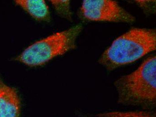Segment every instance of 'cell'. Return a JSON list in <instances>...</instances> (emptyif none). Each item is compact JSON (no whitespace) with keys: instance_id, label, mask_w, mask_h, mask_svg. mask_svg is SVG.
<instances>
[{"instance_id":"obj_1","label":"cell","mask_w":156,"mask_h":117,"mask_svg":"<svg viewBox=\"0 0 156 117\" xmlns=\"http://www.w3.org/2000/svg\"><path fill=\"white\" fill-rule=\"evenodd\" d=\"M156 31L134 28L120 36L103 53L99 63L112 70L136 61L156 50Z\"/></svg>"},{"instance_id":"obj_2","label":"cell","mask_w":156,"mask_h":117,"mask_svg":"<svg viewBox=\"0 0 156 117\" xmlns=\"http://www.w3.org/2000/svg\"><path fill=\"white\" fill-rule=\"evenodd\" d=\"M155 56L146 59L134 72L115 82L122 104L154 106L156 104Z\"/></svg>"},{"instance_id":"obj_3","label":"cell","mask_w":156,"mask_h":117,"mask_svg":"<svg viewBox=\"0 0 156 117\" xmlns=\"http://www.w3.org/2000/svg\"><path fill=\"white\" fill-rule=\"evenodd\" d=\"M82 29V26L78 24L50 35L27 47L16 60L31 67L43 65L55 57L75 49Z\"/></svg>"},{"instance_id":"obj_4","label":"cell","mask_w":156,"mask_h":117,"mask_svg":"<svg viewBox=\"0 0 156 117\" xmlns=\"http://www.w3.org/2000/svg\"><path fill=\"white\" fill-rule=\"evenodd\" d=\"M83 19L91 21H108L132 24L136 18L115 1L86 0L80 8Z\"/></svg>"},{"instance_id":"obj_5","label":"cell","mask_w":156,"mask_h":117,"mask_svg":"<svg viewBox=\"0 0 156 117\" xmlns=\"http://www.w3.org/2000/svg\"><path fill=\"white\" fill-rule=\"evenodd\" d=\"M20 101L15 88L0 79V117H20Z\"/></svg>"},{"instance_id":"obj_6","label":"cell","mask_w":156,"mask_h":117,"mask_svg":"<svg viewBox=\"0 0 156 117\" xmlns=\"http://www.w3.org/2000/svg\"><path fill=\"white\" fill-rule=\"evenodd\" d=\"M16 4L22 7L37 20L49 21L50 13L48 6L43 0H18Z\"/></svg>"},{"instance_id":"obj_7","label":"cell","mask_w":156,"mask_h":117,"mask_svg":"<svg viewBox=\"0 0 156 117\" xmlns=\"http://www.w3.org/2000/svg\"><path fill=\"white\" fill-rule=\"evenodd\" d=\"M56 12L61 16L72 20V12L70 10L69 1H50Z\"/></svg>"},{"instance_id":"obj_8","label":"cell","mask_w":156,"mask_h":117,"mask_svg":"<svg viewBox=\"0 0 156 117\" xmlns=\"http://www.w3.org/2000/svg\"><path fill=\"white\" fill-rule=\"evenodd\" d=\"M99 117H155L154 115L146 112H111L100 114Z\"/></svg>"},{"instance_id":"obj_9","label":"cell","mask_w":156,"mask_h":117,"mask_svg":"<svg viewBox=\"0 0 156 117\" xmlns=\"http://www.w3.org/2000/svg\"><path fill=\"white\" fill-rule=\"evenodd\" d=\"M135 3L147 15L156 12V1H135Z\"/></svg>"}]
</instances>
